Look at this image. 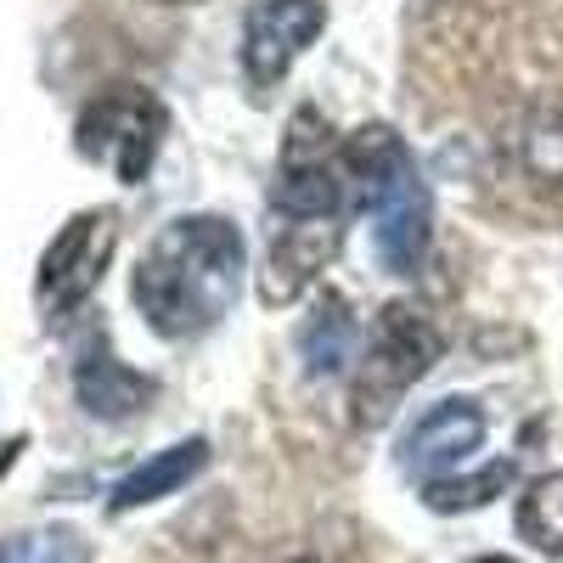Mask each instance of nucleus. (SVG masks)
Here are the masks:
<instances>
[{"mask_svg":"<svg viewBox=\"0 0 563 563\" xmlns=\"http://www.w3.org/2000/svg\"><path fill=\"white\" fill-rule=\"evenodd\" d=\"M474 563H519V558H474Z\"/></svg>","mask_w":563,"mask_h":563,"instance_id":"dca6fc26","label":"nucleus"},{"mask_svg":"<svg viewBox=\"0 0 563 563\" xmlns=\"http://www.w3.org/2000/svg\"><path fill=\"white\" fill-rule=\"evenodd\" d=\"M0 563H85V541L74 530H40L0 541Z\"/></svg>","mask_w":563,"mask_h":563,"instance_id":"2eb2a0df","label":"nucleus"},{"mask_svg":"<svg viewBox=\"0 0 563 563\" xmlns=\"http://www.w3.org/2000/svg\"><path fill=\"white\" fill-rule=\"evenodd\" d=\"M305 366H310V378H327V372H344L355 361V316L344 299H327L310 327H305Z\"/></svg>","mask_w":563,"mask_h":563,"instance_id":"f8f14e48","label":"nucleus"},{"mask_svg":"<svg viewBox=\"0 0 563 563\" xmlns=\"http://www.w3.org/2000/svg\"><path fill=\"white\" fill-rule=\"evenodd\" d=\"M440 355V333L422 321L411 305H389L378 316L366 355H361V378H355V422H378L389 417V400H400L429 361Z\"/></svg>","mask_w":563,"mask_h":563,"instance_id":"7ed1b4c3","label":"nucleus"},{"mask_svg":"<svg viewBox=\"0 0 563 563\" xmlns=\"http://www.w3.org/2000/svg\"><path fill=\"white\" fill-rule=\"evenodd\" d=\"M507 479H512V462H490L479 479H429V507H440V512H456V507H485Z\"/></svg>","mask_w":563,"mask_h":563,"instance_id":"4468645a","label":"nucleus"},{"mask_svg":"<svg viewBox=\"0 0 563 563\" xmlns=\"http://www.w3.org/2000/svg\"><path fill=\"white\" fill-rule=\"evenodd\" d=\"M333 249V225H282V238L271 243V276H265V299H294L305 282L316 276V265Z\"/></svg>","mask_w":563,"mask_h":563,"instance_id":"9d476101","label":"nucleus"},{"mask_svg":"<svg viewBox=\"0 0 563 563\" xmlns=\"http://www.w3.org/2000/svg\"><path fill=\"white\" fill-rule=\"evenodd\" d=\"M243 238L220 214L169 220L135 271V305L164 339H198L238 305Z\"/></svg>","mask_w":563,"mask_h":563,"instance_id":"f257e3e1","label":"nucleus"},{"mask_svg":"<svg viewBox=\"0 0 563 563\" xmlns=\"http://www.w3.org/2000/svg\"><path fill=\"white\" fill-rule=\"evenodd\" d=\"M74 389L85 400V411H97V417H130L153 400V378H141V372L119 366L113 355H90L79 361L74 372Z\"/></svg>","mask_w":563,"mask_h":563,"instance_id":"1a4fd4ad","label":"nucleus"},{"mask_svg":"<svg viewBox=\"0 0 563 563\" xmlns=\"http://www.w3.org/2000/svg\"><path fill=\"white\" fill-rule=\"evenodd\" d=\"M479 440H485V411L474 400H440L406 434V467H417V474H440V467L467 462V451H479Z\"/></svg>","mask_w":563,"mask_h":563,"instance_id":"0eeeda50","label":"nucleus"},{"mask_svg":"<svg viewBox=\"0 0 563 563\" xmlns=\"http://www.w3.org/2000/svg\"><path fill=\"white\" fill-rule=\"evenodd\" d=\"M271 203L288 220H333L344 209V164L294 153V164L282 169V180H276Z\"/></svg>","mask_w":563,"mask_h":563,"instance_id":"6e6552de","label":"nucleus"},{"mask_svg":"<svg viewBox=\"0 0 563 563\" xmlns=\"http://www.w3.org/2000/svg\"><path fill=\"white\" fill-rule=\"evenodd\" d=\"M344 175L361 180V203L372 209V249L389 271H417L422 249H429V186H422L411 153L400 135L384 124H366L344 141L339 153Z\"/></svg>","mask_w":563,"mask_h":563,"instance_id":"f03ea898","label":"nucleus"},{"mask_svg":"<svg viewBox=\"0 0 563 563\" xmlns=\"http://www.w3.org/2000/svg\"><path fill=\"white\" fill-rule=\"evenodd\" d=\"M294 563H316V558H294Z\"/></svg>","mask_w":563,"mask_h":563,"instance_id":"a211bd4d","label":"nucleus"},{"mask_svg":"<svg viewBox=\"0 0 563 563\" xmlns=\"http://www.w3.org/2000/svg\"><path fill=\"white\" fill-rule=\"evenodd\" d=\"M158 135H164V108L135 85H119L108 97H97L79 113V153L90 164L113 169L124 186L147 180L158 158Z\"/></svg>","mask_w":563,"mask_h":563,"instance_id":"20e7f679","label":"nucleus"},{"mask_svg":"<svg viewBox=\"0 0 563 563\" xmlns=\"http://www.w3.org/2000/svg\"><path fill=\"white\" fill-rule=\"evenodd\" d=\"M321 0H260L243 23V68L254 85H276L294 57L321 34Z\"/></svg>","mask_w":563,"mask_h":563,"instance_id":"423d86ee","label":"nucleus"},{"mask_svg":"<svg viewBox=\"0 0 563 563\" xmlns=\"http://www.w3.org/2000/svg\"><path fill=\"white\" fill-rule=\"evenodd\" d=\"M158 7H186V0H158Z\"/></svg>","mask_w":563,"mask_h":563,"instance_id":"f3484780","label":"nucleus"},{"mask_svg":"<svg viewBox=\"0 0 563 563\" xmlns=\"http://www.w3.org/2000/svg\"><path fill=\"white\" fill-rule=\"evenodd\" d=\"M203 462H209V445H203V440H180V445L158 451L153 462H141L130 479H119L113 507L124 512V507H141V501H158V496L180 490V485H186V479H192L198 467H203Z\"/></svg>","mask_w":563,"mask_h":563,"instance_id":"9b49d317","label":"nucleus"},{"mask_svg":"<svg viewBox=\"0 0 563 563\" xmlns=\"http://www.w3.org/2000/svg\"><path fill=\"white\" fill-rule=\"evenodd\" d=\"M519 536L547 552V558H563V474H541L525 485L519 496Z\"/></svg>","mask_w":563,"mask_h":563,"instance_id":"ddd939ff","label":"nucleus"},{"mask_svg":"<svg viewBox=\"0 0 563 563\" xmlns=\"http://www.w3.org/2000/svg\"><path fill=\"white\" fill-rule=\"evenodd\" d=\"M113 243H119L113 214H74L63 225V238L40 260V299L57 305V310L79 305L102 282V265L113 260Z\"/></svg>","mask_w":563,"mask_h":563,"instance_id":"39448f33","label":"nucleus"}]
</instances>
